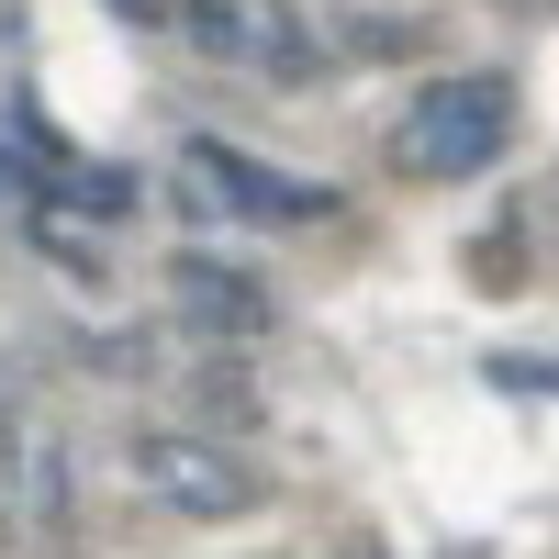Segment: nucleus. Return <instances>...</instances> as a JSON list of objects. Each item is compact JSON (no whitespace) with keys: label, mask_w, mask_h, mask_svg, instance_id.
Listing matches in <instances>:
<instances>
[{"label":"nucleus","mask_w":559,"mask_h":559,"mask_svg":"<svg viewBox=\"0 0 559 559\" xmlns=\"http://www.w3.org/2000/svg\"><path fill=\"white\" fill-rule=\"evenodd\" d=\"M403 179H481L503 157V79H437L414 90V112L392 123Z\"/></svg>","instance_id":"f257e3e1"},{"label":"nucleus","mask_w":559,"mask_h":559,"mask_svg":"<svg viewBox=\"0 0 559 559\" xmlns=\"http://www.w3.org/2000/svg\"><path fill=\"white\" fill-rule=\"evenodd\" d=\"M134 481H146L168 515H247L258 481H247V459H224L213 437H134Z\"/></svg>","instance_id":"f03ea898"},{"label":"nucleus","mask_w":559,"mask_h":559,"mask_svg":"<svg viewBox=\"0 0 559 559\" xmlns=\"http://www.w3.org/2000/svg\"><path fill=\"white\" fill-rule=\"evenodd\" d=\"M191 179H202L224 213H258V224H324V213H336V191H313V179H269V168L236 157V146H202Z\"/></svg>","instance_id":"7ed1b4c3"},{"label":"nucleus","mask_w":559,"mask_h":559,"mask_svg":"<svg viewBox=\"0 0 559 559\" xmlns=\"http://www.w3.org/2000/svg\"><path fill=\"white\" fill-rule=\"evenodd\" d=\"M168 292H179V313H191V324H213V336H258V324H269V280L224 269V258H179Z\"/></svg>","instance_id":"20e7f679"},{"label":"nucleus","mask_w":559,"mask_h":559,"mask_svg":"<svg viewBox=\"0 0 559 559\" xmlns=\"http://www.w3.org/2000/svg\"><path fill=\"white\" fill-rule=\"evenodd\" d=\"M179 23H191L213 57H236V45H247V12H236V0H179Z\"/></svg>","instance_id":"39448f33"},{"label":"nucleus","mask_w":559,"mask_h":559,"mask_svg":"<svg viewBox=\"0 0 559 559\" xmlns=\"http://www.w3.org/2000/svg\"><path fill=\"white\" fill-rule=\"evenodd\" d=\"M503 392H559V358H492Z\"/></svg>","instance_id":"423d86ee"},{"label":"nucleus","mask_w":559,"mask_h":559,"mask_svg":"<svg viewBox=\"0 0 559 559\" xmlns=\"http://www.w3.org/2000/svg\"><path fill=\"white\" fill-rule=\"evenodd\" d=\"M0 213H23V157H0Z\"/></svg>","instance_id":"0eeeda50"}]
</instances>
